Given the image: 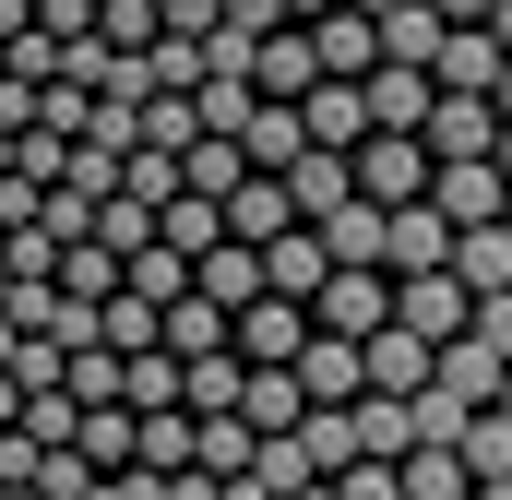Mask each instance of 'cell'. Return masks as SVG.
Here are the masks:
<instances>
[{
	"instance_id": "obj_33",
	"label": "cell",
	"mask_w": 512,
	"mask_h": 500,
	"mask_svg": "<svg viewBox=\"0 0 512 500\" xmlns=\"http://www.w3.org/2000/svg\"><path fill=\"white\" fill-rule=\"evenodd\" d=\"M84 239H96V250H143V239H155V215H143V203H120V191H108V203H96V227H84Z\"/></svg>"
},
{
	"instance_id": "obj_21",
	"label": "cell",
	"mask_w": 512,
	"mask_h": 500,
	"mask_svg": "<svg viewBox=\"0 0 512 500\" xmlns=\"http://www.w3.org/2000/svg\"><path fill=\"white\" fill-rule=\"evenodd\" d=\"M120 298H143V310H167V298H191V262H179L167 239L120 250Z\"/></svg>"
},
{
	"instance_id": "obj_44",
	"label": "cell",
	"mask_w": 512,
	"mask_h": 500,
	"mask_svg": "<svg viewBox=\"0 0 512 500\" xmlns=\"http://www.w3.org/2000/svg\"><path fill=\"white\" fill-rule=\"evenodd\" d=\"M465 500H512V477H489V489H465Z\"/></svg>"
},
{
	"instance_id": "obj_10",
	"label": "cell",
	"mask_w": 512,
	"mask_h": 500,
	"mask_svg": "<svg viewBox=\"0 0 512 500\" xmlns=\"http://www.w3.org/2000/svg\"><path fill=\"white\" fill-rule=\"evenodd\" d=\"M429 84H441V96H489V84H501V48H489V24H441V48H429Z\"/></svg>"
},
{
	"instance_id": "obj_41",
	"label": "cell",
	"mask_w": 512,
	"mask_h": 500,
	"mask_svg": "<svg viewBox=\"0 0 512 500\" xmlns=\"http://www.w3.org/2000/svg\"><path fill=\"white\" fill-rule=\"evenodd\" d=\"M489 120H512V60H501V84H489Z\"/></svg>"
},
{
	"instance_id": "obj_14",
	"label": "cell",
	"mask_w": 512,
	"mask_h": 500,
	"mask_svg": "<svg viewBox=\"0 0 512 500\" xmlns=\"http://www.w3.org/2000/svg\"><path fill=\"white\" fill-rule=\"evenodd\" d=\"M310 239H322V262H334V274H382V203H334Z\"/></svg>"
},
{
	"instance_id": "obj_39",
	"label": "cell",
	"mask_w": 512,
	"mask_h": 500,
	"mask_svg": "<svg viewBox=\"0 0 512 500\" xmlns=\"http://www.w3.org/2000/svg\"><path fill=\"white\" fill-rule=\"evenodd\" d=\"M429 12H441V24H489V0H429Z\"/></svg>"
},
{
	"instance_id": "obj_25",
	"label": "cell",
	"mask_w": 512,
	"mask_h": 500,
	"mask_svg": "<svg viewBox=\"0 0 512 500\" xmlns=\"http://www.w3.org/2000/svg\"><path fill=\"white\" fill-rule=\"evenodd\" d=\"M48 286H60L72 310H96V298L120 286V250H96V239H60V262H48Z\"/></svg>"
},
{
	"instance_id": "obj_32",
	"label": "cell",
	"mask_w": 512,
	"mask_h": 500,
	"mask_svg": "<svg viewBox=\"0 0 512 500\" xmlns=\"http://www.w3.org/2000/svg\"><path fill=\"white\" fill-rule=\"evenodd\" d=\"M60 167H72V131H12V179H36V191H60Z\"/></svg>"
},
{
	"instance_id": "obj_37",
	"label": "cell",
	"mask_w": 512,
	"mask_h": 500,
	"mask_svg": "<svg viewBox=\"0 0 512 500\" xmlns=\"http://www.w3.org/2000/svg\"><path fill=\"white\" fill-rule=\"evenodd\" d=\"M322 489H334V500H393V465H370V453H358V465H334Z\"/></svg>"
},
{
	"instance_id": "obj_3",
	"label": "cell",
	"mask_w": 512,
	"mask_h": 500,
	"mask_svg": "<svg viewBox=\"0 0 512 500\" xmlns=\"http://www.w3.org/2000/svg\"><path fill=\"white\" fill-rule=\"evenodd\" d=\"M298 346H310V310H298V298H251V310H227V358H239V370H286Z\"/></svg>"
},
{
	"instance_id": "obj_30",
	"label": "cell",
	"mask_w": 512,
	"mask_h": 500,
	"mask_svg": "<svg viewBox=\"0 0 512 500\" xmlns=\"http://www.w3.org/2000/svg\"><path fill=\"white\" fill-rule=\"evenodd\" d=\"M120 405H131V417L179 405V358H167V346H143V358H120Z\"/></svg>"
},
{
	"instance_id": "obj_35",
	"label": "cell",
	"mask_w": 512,
	"mask_h": 500,
	"mask_svg": "<svg viewBox=\"0 0 512 500\" xmlns=\"http://www.w3.org/2000/svg\"><path fill=\"white\" fill-rule=\"evenodd\" d=\"M24 489H36V500H84V489H96V465H84V453H36Z\"/></svg>"
},
{
	"instance_id": "obj_27",
	"label": "cell",
	"mask_w": 512,
	"mask_h": 500,
	"mask_svg": "<svg viewBox=\"0 0 512 500\" xmlns=\"http://www.w3.org/2000/svg\"><path fill=\"white\" fill-rule=\"evenodd\" d=\"M108 191H120V203H143V215H155V203H179V155H167V143H131Z\"/></svg>"
},
{
	"instance_id": "obj_7",
	"label": "cell",
	"mask_w": 512,
	"mask_h": 500,
	"mask_svg": "<svg viewBox=\"0 0 512 500\" xmlns=\"http://www.w3.org/2000/svg\"><path fill=\"white\" fill-rule=\"evenodd\" d=\"M382 274H453V227L429 203H393L382 215Z\"/></svg>"
},
{
	"instance_id": "obj_5",
	"label": "cell",
	"mask_w": 512,
	"mask_h": 500,
	"mask_svg": "<svg viewBox=\"0 0 512 500\" xmlns=\"http://www.w3.org/2000/svg\"><path fill=\"white\" fill-rule=\"evenodd\" d=\"M382 322H393L382 274H322V286H310V334H346V346H358V334H382Z\"/></svg>"
},
{
	"instance_id": "obj_34",
	"label": "cell",
	"mask_w": 512,
	"mask_h": 500,
	"mask_svg": "<svg viewBox=\"0 0 512 500\" xmlns=\"http://www.w3.org/2000/svg\"><path fill=\"white\" fill-rule=\"evenodd\" d=\"M96 36L108 48H155V0H96Z\"/></svg>"
},
{
	"instance_id": "obj_6",
	"label": "cell",
	"mask_w": 512,
	"mask_h": 500,
	"mask_svg": "<svg viewBox=\"0 0 512 500\" xmlns=\"http://www.w3.org/2000/svg\"><path fill=\"white\" fill-rule=\"evenodd\" d=\"M310 84H322V60H310V36H298V24L251 36V96H262V108H298Z\"/></svg>"
},
{
	"instance_id": "obj_17",
	"label": "cell",
	"mask_w": 512,
	"mask_h": 500,
	"mask_svg": "<svg viewBox=\"0 0 512 500\" xmlns=\"http://www.w3.org/2000/svg\"><path fill=\"white\" fill-rule=\"evenodd\" d=\"M417 381H429V346H417V334H358V393H417Z\"/></svg>"
},
{
	"instance_id": "obj_1",
	"label": "cell",
	"mask_w": 512,
	"mask_h": 500,
	"mask_svg": "<svg viewBox=\"0 0 512 500\" xmlns=\"http://www.w3.org/2000/svg\"><path fill=\"white\" fill-rule=\"evenodd\" d=\"M346 179H358V203H417L429 191V143L417 131H370V143H346Z\"/></svg>"
},
{
	"instance_id": "obj_18",
	"label": "cell",
	"mask_w": 512,
	"mask_h": 500,
	"mask_svg": "<svg viewBox=\"0 0 512 500\" xmlns=\"http://www.w3.org/2000/svg\"><path fill=\"white\" fill-rule=\"evenodd\" d=\"M322 274H334V262H322V239H310V227L262 239V298H298V310H310V286H322Z\"/></svg>"
},
{
	"instance_id": "obj_29",
	"label": "cell",
	"mask_w": 512,
	"mask_h": 500,
	"mask_svg": "<svg viewBox=\"0 0 512 500\" xmlns=\"http://www.w3.org/2000/svg\"><path fill=\"white\" fill-rule=\"evenodd\" d=\"M72 453H84L96 477H108V465H131V405H84V417H72Z\"/></svg>"
},
{
	"instance_id": "obj_11",
	"label": "cell",
	"mask_w": 512,
	"mask_h": 500,
	"mask_svg": "<svg viewBox=\"0 0 512 500\" xmlns=\"http://www.w3.org/2000/svg\"><path fill=\"white\" fill-rule=\"evenodd\" d=\"M334 203H358L346 155H334V143H298V167H286V215H298V227H322Z\"/></svg>"
},
{
	"instance_id": "obj_38",
	"label": "cell",
	"mask_w": 512,
	"mask_h": 500,
	"mask_svg": "<svg viewBox=\"0 0 512 500\" xmlns=\"http://www.w3.org/2000/svg\"><path fill=\"white\" fill-rule=\"evenodd\" d=\"M96 24V0H36V36H84Z\"/></svg>"
},
{
	"instance_id": "obj_15",
	"label": "cell",
	"mask_w": 512,
	"mask_h": 500,
	"mask_svg": "<svg viewBox=\"0 0 512 500\" xmlns=\"http://www.w3.org/2000/svg\"><path fill=\"white\" fill-rule=\"evenodd\" d=\"M191 298H203V310H251V298H262V250L215 239L203 262H191Z\"/></svg>"
},
{
	"instance_id": "obj_28",
	"label": "cell",
	"mask_w": 512,
	"mask_h": 500,
	"mask_svg": "<svg viewBox=\"0 0 512 500\" xmlns=\"http://www.w3.org/2000/svg\"><path fill=\"white\" fill-rule=\"evenodd\" d=\"M370 36H382V60H405V72H429V48H441V12H429V0H393V12L370 24Z\"/></svg>"
},
{
	"instance_id": "obj_20",
	"label": "cell",
	"mask_w": 512,
	"mask_h": 500,
	"mask_svg": "<svg viewBox=\"0 0 512 500\" xmlns=\"http://www.w3.org/2000/svg\"><path fill=\"white\" fill-rule=\"evenodd\" d=\"M298 131H310V143H334V155H346V143H370L358 84H310V96H298Z\"/></svg>"
},
{
	"instance_id": "obj_19",
	"label": "cell",
	"mask_w": 512,
	"mask_h": 500,
	"mask_svg": "<svg viewBox=\"0 0 512 500\" xmlns=\"http://www.w3.org/2000/svg\"><path fill=\"white\" fill-rule=\"evenodd\" d=\"M453 465H465V489H489V477H512V417H501V405H477V417L453 429Z\"/></svg>"
},
{
	"instance_id": "obj_36",
	"label": "cell",
	"mask_w": 512,
	"mask_h": 500,
	"mask_svg": "<svg viewBox=\"0 0 512 500\" xmlns=\"http://www.w3.org/2000/svg\"><path fill=\"white\" fill-rule=\"evenodd\" d=\"M465 334H477V346H489V358H501V370H512V286H489V298L465 310Z\"/></svg>"
},
{
	"instance_id": "obj_16",
	"label": "cell",
	"mask_w": 512,
	"mask_h": 500,
	"mask_svg": "<svg viewBox=\"0 0 512 500\" xmlns=\"http://www.w3.org/2000/svg\"><path fill=\"white\" fill-rule=\"evenodd\" d=\"M215 227H227V239H239V250L286 239V227H298V215H286V179H239V191L215 203Z\"/></svg>"
},
{
	"instance_id": "obj_42",
	"label": "cell",
	"mask_w": 512,
	"mask_h": 500,
	"mask_svg": "<svg viewBox=\"0 0 512 500\" xmlns=\"http://www.w3.org/2000/svg\"><path fill=\"white\" fill-rule=\"evenodd\" d=\"M274 12H286V24H310V12H334V0H274Z\"/></svg>"
},
{
	"instance_id": "obj_31",
	"label": "cell",
	"mask_w": 512,
	"mask_h": 500,
	"mask_svg": "<svg viewBox=\"0 0 512 500\" xmlns=\"http://www.w3.org/2000/svg\"><path fill=\"white\" fill-rule=\"evenodd\" d=\"M143 84H155V96H191V84H203V36H155V48H143Z\"/></svg>"
},
{
	"instance_id": "obj_45",
	"label": "cell",
	"mask_w": 512,
	"mask_h": 500,
	"mask_svg": "<svg viewBox=\"0 0 512 500\" xmlns=\"http://www.w3.org/2000/svg\"><path fill=\"white\" fill-rule=\"evenodd\" d=\"M489 405H501V417H512V370H501V393H489Z\"/></svg>"
},
{
	"instance_id": "obj_12",
	"label": "cell",
	"mask_w": 512,
	"mask_h": 500,
	"mask_svg": "<svg viewBox=\"0 0 512 500\" xmlns=\"http://www.w3.org/2000/svg\"><path fill=\"white\" fill-rule=\"evenodd\" d=\"M286 381H298V405H358V346L346 334H310L286 358Z\"/></svg>"
},
{
	"instance_id": "obj_22",
	"label": "cell",
	"mask_w": 512,
	"mask_h": 500,
	"mask_svg": "<svg viewBox=\"0 0 512 500\" xmlns=\"http://www.w3.org/2000/svg\"><path fill=\"white\" fill-rule=\"evenodd\" d=\"M429 381H441L453 405H489V393H501V358H489L477 334H453V346H429Z\"/></svg>"
},
{
	"instance_id": "obj_23",
	"label": "cell",
	"mask_w": 512,
	"mask_h": 500,
	"mask_svg": "<svg viewBox=\"0 0 512 500\" xmlns=\"http://www.w3.org/2000/svg\"><path fill=\"white\" fill-rule=\"evenodd\" d=\"M346 429H358V453H370V465L417 453V417H405V393H358V405H346Z\"/></svg>"
},
{
	"instance_id": "obj_46",
	"label": "cell",
	"mask_w": 512,
	"mask_h": 500,
	"mask_svg": "<svg viewBox=\"0 0 512 500\" xmlns=\"http://www.w3.org/2000/svg\"><path fill=\"white\" fill-rule=\"evenodd\" d=\"M501 227H512V203H501Z\"/></svg>"
},
{
	"instance_id": "obj_40",
	"label": "cell",
	"mask_w": 512,
	"mask_h": 500,
	"mask_svg": "<svg viewBox=\"0 0 512 500\" xmlns=\"http://www.w3.org/2000/svg\"><path fill=\"white\" fill-rule=\"evenodd\" d=\"M489 48H501V60H512V0H489Z\"/></svg>"
},
{
	"instance_id": "obj_43",
	"label": "cell",
	"mask_w": 512,
	"mask_h": 500,
	"mask_svg": "<svg viewBox=\"0 0 512 500\" xmlns=\"http://www.w3.org/2000/svg\"><path fill=\"white\" fill-rule=\"evenodd\" d=\"M286 500H334V489H322V477H298V489H286Z\"/></svg>"
},
{
	"instance_id": "obj_13",
	"label": "cell",
	"mask_w": 512,
	"mask_h": 500,
	"mask_svg": "<svg viewBox=\"0 0 512 500\" xmlns=\"http://www.w3.org/2000/svg\"><path fill=\"white\" fill-rule=\"evenodd\" d=\"M358 108H370V131H417V120H429V72L370 60V72H358Z\"/></svg>"
},
{
	"instance_id": "obj_8",
	"label": "cell",
	"mask_w": 512,
	"mask_h": 500,
	"mask_svg": "<svg viewBox=\"0 0 512 500\" xmlns=\"http://www.w3.org/2000/svg\"><path fill=\"white\" fill-rule=\"evenodd\" d=\"M298 36H310V60H322V84H358V72L382 60V36H370V12H346V0H334V12H310Z\"/></svg>"
},
{
	"instance_id": "obj_24",
	"label": "cell",
	"mask_w": 512,
	"mask_h": 500,
	"mask_svg": "<svg viewBox=\"0 0 512 500\" xmlns=\"http://www.w3.org/2000/svg\"><path fill=\"white\" fill-rule=\"evenodd\" d=\"M453 286H465V298L512 286V227H453Z\"/></svg>"
},
{
	"instance_id": "obj_9",
	"label": "cell",
	"mask_w": 512,
	"mask_h": 500,
	"mask_svg": "<svg viewBox=\"0 0 512 500\" xmlns=\"http://www.w3.org/2000/svg\"><path fill=\"white\" fill-rule=\"evenodd\" d=\"M489 96H441L429 84V120H417V143H429V167H453V155H489Z\"/></svg>"
},
{
	"instance_id": "obj_4",
	"label": "cell",
	"mask_w": 512,
	"mask_h": 500,
	"mask_svg": "<svg viewBox=\"0 0 512 500\" xmlns=\"http://www.w3.org/2000/svg\"><path fill=\"white\" fill-rule=\"evenodd\" d=\"M382 286H393V334H417V346H453L465 310H477L453 274H382Z\"/></svg>"
},
{
	"instance_id": "obj_2",
	"label": "cell",
	"mask_w": 512,
	"mask_h": 500,
	"mask_svg": "<svg viewBox=\"0 0 512 500\" xmlns=\"http://www.w3.org/2000/svg\"><path fill=\"white\" fill-rule=\"evenodd\" d=\"M441 227H501V203H512V179L489 167V155H453V167H429V191H417Z\"/></svg>"
},
{
	"instance_id": "obj_26",
	"label": "cell",
	"mask_w": 512,
	"mask_h": 500,
	"mask_svg": "<svg viewBox=\"0 0 512 500\" xmlns=\"http://www.w3.org/2000/svg\"><path fill=\"white\" fill-rule=\"evenodd\" d=\"M286 441H298V465H310V477H334V465H358V429H346V405H310V417H298Z\"/></svg>"
}]
</instances>
